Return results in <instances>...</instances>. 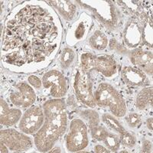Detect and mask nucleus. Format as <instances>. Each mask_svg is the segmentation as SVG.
<instances>
[{
    "label": "nucleus",
    "mask_w": 153,
    "mask_h": 153,
    "mask_svg": "<svg viewBox=\"0 0 153 153\" xmlns=\"http://www.w3.org/2000/svg\"><path fill=\"white\" fill-rule=\"evenodd\" d=\"M74 90L76 95L82 103L91 108L95 107L96 102L92 90V83L86 72L78 71L75 75Z\"/></svg>",
    "instance_id": "423d86ee"
},
{
    "label": "nucleus",
    "mask_w": 153,
    "mask_h": 153,
    "mask_svg": "<svg viewBox=\"0 0 153 153\" xmlns=\"http://www.w3.org/2000/svg\"><path fill=\"white\" fill-rule=\"evenodd\" d=\"M130 60L133 65H137L145 72L152 75V53L136 49L131 54Z\"/></svg>",
    "instance_id": "9b49d317"
},
{
    "label": "nucleus",
    "mask_w": 153,
    "mask_h": 153,
    "mask_svg": "<svg viewBox=\"0 0 153 153\" xmlns=\"http://www.w3.org/2000/svg\"><path fill=\"white\" fill-rule=\"evenodd\" d=\"M1 142L5 143L9 149L16 152H22L29 149L32 146V140L25 134L15 129H5L0 132Z\"/></svg>",
    "instance_id": "6e6552de"
},
{
    "label": "nucleus",
    "mask_w": 153,
    "mask_h": 153,
    "mask_svg": "<svg viewBox=\"0 0 153 153\" xmlns=\"http://www.w3.org/2000/svg\"><path fill=\"white\" fill-rule=\"evenodd\" d=\"M96 104L102 107H110V110L116 117H123L126 113V105L123 98L118 91L110 84L102 83L96 90Z\"/></svg>",
    "instance_id": "7ed1b4c3"
},
{
    "label": "nucleus",
    "mask_w": 153,
    "mask_h": 153,
    "mask_svg": "<svg viewBox=\"0 0 153 153\" xmlns=\"http://www.w3.org/2000/svg\"><path fill=\"white\" fill-rule=\"evenodd\" d=\"M28 81L32 87L36 89H40L42 87V82L36 76H30L28 78Z\"/></svg>",
    "instance_id": "a878e982"
},
{
    "label": "nucleus",
    "mask_w": 153,
    "mask_h": 153,
    "mask_svg": "<svg viewBox=\"0 0 153 153\" xmlns=\"http://www.w3.org/2000/svg\"><path fill=\"white\" fill-rule=\"evenodd\" d=\"M121 76L126 84L132 86L143 85L146 80L144 71L132 67H125L123 69Z\"/></svg>",
    "instance_id": "ddd939ff"
},
{
    "label": "nucleus",
    "mask_w": 153,
    "mask_h": 153,
    "mask_svg": "<svg viewBox=\"0 0 153 153\" xmlns=\"http://www.w3.org/2000/svg\"><path fill=\"white\" fill-rule=\"evenodd\" d=\"M106 146L110 150H113V152H117L120 149V139L118 136L115 135V134L108 132L107 136L103 140Z\"/></svg>",
    "instance_id": "6ab92c4d"
},
{
    "label": "nucleus",
    "mask_w": 153,
    "mask_h": 153,
    "mask_svg": "<svg viewBox=\"0 0 153 153\" xmlns=\"http://www.w3.org/2000/svg\"><path fill=\"white\" fill-rule=\"evenodd\" d=\"M45 122L36 132L35 145L38 151L45 152L52 149L67 129L68 117L65 101L48 100L43 106Z\"/></svg>",
    "instance_id": "f03ea898"
},
{
    "label": "nucleus",
    "mask_w": 153,
    "mask_h": 153,
    "mask_svg": "<svg viewBox=\"0 0 153 153\" xmlns=\"http://www.w3.org/2000/svg\"><path fill=\"white\" fill-rule=\"evenodd\" d=\"M89 44L93 48L97 50H103L107 46V37L100 31H97L90 38Z\"/></svg>",
    "instance_id": "f3484780"
},
{
    "label": "nucleus",
    "mask_w": 153,
    "mask_h": 153,
    "mask_svg": "<svg viewBox=\"0 0 153 153\" xmlns=\"http://www.w3.org/2000/svg\"><path fill=\"white\" fill-rule=\"evenodd\" d=\"M45 120L44 110L40 106H31L22 117L19 123V129L26 134L36 133L43 126Z\"/></svg>",
    "instance_id": "0eeeda50"
},
{
    "label": "nucleus",
    "mask_w": 153,
    "mask_h": 153,
    "mask_svg": "<svg viewBox=\"0 0 153 153\" xmlns=\"http://www.w3.org/2000/svg\"><path fill=\"white\" fill-rule=\"evenodd\" d=\"M103 121L108 126H110V128L113 129L114 130L117 131L120 133H121L122 132H123L125 130L123 127L121 126V124L117 121V119H115L113 116L110 114H106L103 115Z\"/></svg>",
    "instance_id": "aec40b11"
},
{
    "label": "nucleus",
    "mask_w": 153,
    "mask_h": 153,
    "mask_svg": "<svg viewBox=\"0 0 153 153\" xmlns=\"http://www.w3.org/2000/svg\"><path fill=\"white\" fill-rule=\"evenodd\" d=\"M147 126L150 130H152V118H150L147 120Z\"/></svg>",
    "instance_id": "c85d7f7f"
},
{
    "label": "nucleus",
    "mask_w": 153,
    "mask_h": 153,
    "mask_svg": "<svg viewBox=\"0 0 153 153\" xmlns=\"http://www.w3.org/2000/svg\"><path fill=\"white\" fill-rule=\"evenodd\" d=\"M59 28L45 9L28 5L8 22L2 60L8 65L22 66L45 61L57 48Z\"/></svg>",
    "instance_id": "f257e3e1"
},
{
    "label": "nucleus",
    "mask_w": 153,
    "mask_h": 153,
    "mask_svg": "<svg viewBox=\"0 0 153 153\" xmlns=\"http://www.w3.org/2000/svg\"><path fill=\"white\" fill-rule=\"evenodd\" d=\"M81 68L84 72L97 71L105 76L110 77L117 71V64L110 56H97L91 53L81 55Z\"/></svg>",
    "instance_id": "20e7f679"
},
{
    "label": "nucleus",
    "mask_w": 153,
    "mask_h": 153,
    "mask_svg": "<svg viewBox=\"0 0 153 153\" xmlns=\"http://www.w3.org/2000/svg\"><path fill=\"white\" fill-rule=\"evenodd\" d=\"M136 106L139 110H146L152 106V88L143 89L136 98Z\"/></svg>",
    "instance_id": "dca6fc26"
},
{
    "label": "nucleus",
    "mask_w": 153,
    "mask_h": 153,
    "mask_svg": "<svg viewBox=\"0 0 153 153\" xmlns=\"http://www.w3.org/2000/svg\"><path fill=\"white\" fill-rule=\"evenodd\" d=\"M22 111L16 108H9L7 103L1 99V114L0 122L4 126H13L20 120Z\"/></svg>",
    "instance_id": "f8f14e48"
},
{
    "label": "nucleus",
    "mask_w": 153,
    "mask_h": 153,
    "mask_svg": "<svg viewBox=\"0 0 153 153\" xmlns=\"http://www.w3.org/2000/svg\"><path fill=\"white\" fill-rule=\"evenodd\" d=\"M152 145L151 142L148 141V140H145L143 142V152H150L152 150Z\"/></svg>",
    "instance_id": "bb28decb"
},
{
    "label": "nucleus",
    "mask_w": 153,
    "mask_h": 153,
    "mask_svg": "<svg viewBox=\"0 0 153 153\" xmlns=\"http://www.w3.org/2000/svg\"><path fill=\"white\" fill-rule=\"evenodd\" d=\"M94 151H95L96 152H97V153L110 152L109 150H107V149L104 148L103 146H100V145H97V146H96L95 148H94Z\"/></svg>",
    "instance_id": "cd10ccee"
},
{
    "label": "nucleus",
    "mask_w": 153,
    "mask_h": 153,
    "mask_svg": "<svg viewBox=\"0 0 153 153\" xmlns=\"http://www.w3.org/2000/svg\"><path fill=\"white\" fill-rule=\"evenodd\" d=\"M42 84L50 91L51 95L55 98L62 97L66 94L67 82L64 75L56 70H51L43 76Z\"/></svg>",
    "instance_id": "1a4fd4ad"
},
{
    "label": "nucleus",
    "mask_w": 153,
    "mask_h": 153,
    "mask_svg": "<svg viewBox=\"0 0 153 153\" xmlns=\"http://www.w3.org/2000/svg\"><path fill=\"white\" fill-rule=\"evenodd\" d=\"M143 36L146 45L152 47V26L151 22H146L144 25L143 31Z\"/></svg>",
    "instance_id": "4be33fe9"
},
{
    "label": "nucleus",
    "mask_w": 153,
    "mask_h": 153,
    "mask_svg": "<svg viewBox=\"0 0 153 153\" xmlns=\"http://www.w3.org/2000/svg\"><path fill=\"white\" fill-rule=\"evenodd\" d=\"M7 148L5 147V144L3 143L2 142H1V152H8Z\"/></svg>",
    "instance_id": "c756f323"
},
{
    "label": "nucleus",
    "mask_w": 153,
    "mask_h": 153,
    "mask_svg": "<svg viewBox=\"0 0 153 153\" xmlns=\"http://www.w3.org/2000/svg\"><path fill=\"white\" fill-rule=\"evenodd\" d=\"M91 129L93 137L98 141H103L108 134L107 130L104 127L99 126L98 124L91 126Z\"/></svg>",
    "instance_id": "412c9836"
},
{
    "label": "nucleus",
    "mask_w": 153,
    "mask_h": 153,
    "mask_svg": "<svg viewBox=\"0 0 153 153\" xmlns=\"http://www.w3.org/2000/svg\"><path fill=\"white\" fill-rule=\"evenodd\" d=\"M141 30L137 22H130L125 30V43L129 47H136L141 41Z\"/></svg>",
    "instance_id": "4468645a"
},
{
    "label": "nucleus",
    "mask_w": 153,
    "mask_h": 153,
    "mask_svg": "<svg viewBox=\"0 0 153 153\" xmlns=\"http://www.w3.org/2000/svg\"><path fill=\"white\" fill-rule=\"evenodd\" d=\"M75 59V53L71 48H66L63 50L60 57V62L63 68H68L73 64Z\"/></svg>",
    "instance_id": "a211bd4d"
},
{
    "label": "nucleus",
    "mask_w": 153,
    "mask_h": 153,
    "mask_svg": "<svg viewBox=\"0 0 153 153\" xmlns=\"http://www.w3.org/2000/svg\"><path fill=\"white\" fill-rule=\"evenodd\" d=\"M85 32H86V25L85 23L81 22L79 23L78 25H77V27H76V31H75L74 35L76 39H77V40L81 39V38L84 37Z\"/></svg>",
    "instance_id": "393cba45"
},
{
    "label": "nucleus",
    "mask_w": 153,
    "mask_h": 153,
    "mask_svg": "<svg viewBox=\"0 0 153 153\" xmlns=\"http://www.w3.org/2000/svg\"><path fill=\"white\" fill-rule=\"evenodd\" d=\"M88 143L87 126L80 119H75L70 125L66 138L67 149L70 152H79L85 149Z\"/></svg>",
    "instance_id": "39448f33"
},
{
    "label": "nucleus",
    "mask_w": 153,
    "mask_h": 153,
    "mask_svg": "<svg viewBox=\"0 0 153 153\" xmlns=\"http://www.w3.org/2000/svg\"><path fill=\"white\" fill-rule=\"evenodd\" d=\"M50 152H61V150L59 148H55L54 149H52L51 151H49Z\"/></svg>",
    "instance_id": "7c9ffc66"
},
{
    "label": "nucleus",
    "mask_w": 153,
    "mask_h": 153,
    "mask_svg": "<svg viewBox=\"0 0 153 153\" xmlns=\"http://www.w3.org/2000/svg\"><path fill=\"white\" fill-rule=\"evenodd\" d=\"M9 99L15 106L26 108L35 103L36 95L28 84L21 82L15 86L9 95Z\"/></svg>",
    "instance_id": "9d476101"
},
{
    "label": "nucleus",
    "mask_w": 153,
    "mask_h": 153,
    "mask_svg": "<svg viewBox=\"0 0 153 153\" xmlns=\"http://www.w3.org/2000/svg\"><path fill=\"white\" fill-rule=\"evenodd\" d=\"M126 121L130 127H136L141 122V117L137 113H130L127 116Z\"/></svg>",
    "instance_id": "b1692460"
},
{
    "label": "nucleus",
    "mask_w": 153,
    "mask_h": 153,
    "mask_svg": "<svg viewBox=\"0 0 153 153\" xmlns=\"http://www.w3.org/2000/svg\"><path fill=\"white\" fill-rule=\"evenodd\" d=\"M50 2L67 20H71L76 13V6L70 1H51Z\"/></svg>",
    "instance_id": "2eb2a0df"
},
{
    "label": "nucleus",
    "mask_w": 153,
    "mask_h": 153,
    "mask_svg": "<svg viewBox=\"0 0 153 153\" xmlns=\"http://www.w3.org/2000/svg\"><path fill=\"white\" fill-rule=\"evenodd\" d=\"M120 142L127 147H133L136 145V139L132 136V134L127 132L126 130H124L120 133Z\"/></svg>",
    "instance_id": "5701e85b"
}]
</instances>
